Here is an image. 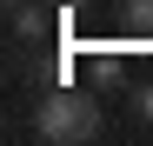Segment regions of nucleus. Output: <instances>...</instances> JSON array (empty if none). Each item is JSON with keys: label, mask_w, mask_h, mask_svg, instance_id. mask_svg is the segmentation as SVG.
Wrapping results in <instances>:
<instances>
[{"label": "nucleus", "mask_w": 153, "mask_h": 146, "mask_svg": "<svg viewBox=\"0 0 153 146\" xmlns=\"http://www.w3.org/2000/svg\"><path fill=\"white\" fill-rule=\"evenodd\" d=\"M7 7H20V0H7Z\"/></svg>", "instance_id": "nucleus-6"}, {"label": "nucleus", "mask_w": 153, "mask_h": 146, "mask_svg": "<svg viewBox=\"0 0 153 146\" xmlns=\"http://www.w3.org/2000/svg\"><path fill=\"white\" fill-rule=\"evenodd\" d=\"M126 119H133L140 133H153V80H133V86H126Z\"/></svg>", "instance_id": "nucleus-4"}, {"label": "nucleus", "mask_w": 153, "mask_h": 146, "mask_svg": "<svg viewBox=\"0 0 153 146\" xmlns=\"http://www.w3.org/2000/svg\"><path fill=\"white\" fill-rule=\"evenodd\" d=\"M87 86H93V93H126V86H133V80H126V60L113 53V46L87 60Z\"/></svg>", "instance_id": "nucleus-3"}, {"label": "nucleus", "mask_w": 153, "mask_h": 146, "mask_svg": "<svg viewBox=\"0 0 153 146\" xmlns=\"http://www.w3.org/2000/svg\"><path fill=\"white\" fill-rule=\"evenodd\" d=\"M120 33H133V40L146 33L153 40V0H120Z\"/></svg>", "instance_id": "nucleus-5"}, {"label": "nucleus", "mask_w": 153, "mask_h": 146, "mask_svg": "<svg viewBox=\"0 0 153 146\" xmlns=\"http://www.w3.org/2000/svg\"><path fill=\"white\" fill-rule=\"evenodd\" d=\"M7 27L20 46H53L60 40V0L47 7V0H20V7H7Z\"/></svg>", "instance_id": "nucleus-2"}, {"label": "nucleus", "mask_w": 153, "mask_h": 146, "mask_svg": "<svg viewBox=\"0 0 153 146\" xmlns=\"http://www.w3.org/2000/svg\"><path fill=\"white\" fill-rule=\"evenodd\" d=\"M27 133L47 139V146H93L107 133V119H100V93L87 86H33V113H27Z\"/></svg>", "instance_id": "nucleus-1"}]
</instances>
